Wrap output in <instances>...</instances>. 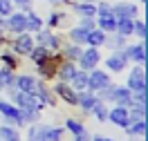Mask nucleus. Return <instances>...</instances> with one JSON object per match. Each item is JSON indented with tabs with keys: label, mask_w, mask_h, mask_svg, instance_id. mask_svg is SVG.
<instances>
[{
	"label": "nucleus",
	"mask_w": 148,
	"mask_h": 141,
	"mask_svg": "<svg viewBox=\"0 0 148 141\" xmlns=\"http://www.w3.org/2000/svg\"><path fill=\"white\" fill-rule=\"evenodd\" d=\"M9 96H11V103L16 105V108H29V110H43L45 105H43V101L38 99L34 92H18L16 87L9 92Z\"/></svg>",
	"instance_id": "1"
},
{
	"label": "nucleus",
	"mask_w": 148,
	"mask_h": 141,
	"mask_svg": "<svg viewBox=\"0 0 148 141\" xmlns=\"http://www.w3.org/2000/svg\"><path fill=\"white\" fill-rule=\"evenodd\" d=\"M0 114L5 116L7 125H14V128H25V123L20 119V108L11 103V101H0Z\"/></svg>",
	"instance_id": "2"
},
{
	"label": "nucleus",
	"mask_w": 148,
	"mask_h": 141,
	"mask_svg": "<svg viewBox=\"0 0 148 141\" xmlns=\"http://www.w3.org/2000/svg\"><path fill=\"white\" fill-rule=\"evenodd\" d=\"M34 47V34L29 31H23V34H16V38L11 40V52L14 54H20V56H27Z\"/></svg>",
	"instance_id": "3"
},
{
	"label": "nucleus",
	"mask_w": 148,
	"mask_h": 141,
	"mask_svg": "<svg viewBox=\"0 0 148 141\" xmlns=\"http://www.w3.org/2000/svg\"><path fill=\"white\" fill-rule=\"evenodd\" d=\"M101 63V52H99V47H88L81 52V56H79V67L83 69V72H90L94 67Z\"/></svg>",
	"instance_id": "4"
},
{
	"label": "nucleus",
	"mask_w": 148,
	"mask_h": 141,
	"mask_svg": "<svg viewBox=\"0 0 148 141\" xmlns=\"http://www.w3.org/2000/svg\"><path fill=\"white\" fill-rule=\"evenodd\" d=\"M110 83V74H106L103 69H90L88 72V85H85V90H90V92H99V90H103L106 85Z\"/></svg>",
	"instance_id": "5"
},
{
	"label": "nucleus",
	"mask_w": 148,
	"mask_h": 141,
	"mask_svg": "<svg viewBox=\"0 0 148 141\" xmlns=\"http://www.w3.org/2000/svg\"><path fill=\"white\" fill-rule=\"evenodd\" d=\"M34 40H38V45L47 47V49H52V52L61 47V36H58V34H54L52 29H45V27L36 31V38H34Z\"/></svg>",
	"instance_id": "6"
},
{
	"label": "nucleus",
	"mask_w": 148,
	"mask_h": 141,
	"mask_svg": "<svg viewBox=\"0 0 148 141\" xmlns=\"http://www.w3.org/2000/svg\"><path fill=\"white\" fill-rule=\"evenodd\" d=\"M112 16L117 20H123V18H128V20H135L139 16V9H137V5H132V2H119V5H112Z\"/></svg>",
	"instance_id": "7"
},
{
	"label": "nucleus",
	"mask_w": 148,
	"mask_h": 141,
	"mask_svg": "<svg viewBox=\"0 0 148 141\" xmlns=\"http://www.w3.org/2000/svg\"><path fill=\"white\" fill-rule=\"evenodd\" d=\"M126 87L132 90V92H137V90H146V69H144V65H137L128 74V85H126Z\"/></svg>",
	"instance_id": "8"
},
{
	"label": "nucleus",
	"mask_w": 148,
	"mask_h": 141,
	"mask_svg": "<svg viewBox=\"0 0 148 141\" xmlns=\"http://www.w3.org/2000/svg\"><path fill=\"white\" fill-rule=\"evenodd\" d=\"M106 67H108L110 72H123V69L128 67V56H126V52H123V49L112 52L110 56L106 58Z\"/></svg>",
	"instance_id": "9"
},
{
	"label": "nucleus",
	"mask_w": 148,
	"mask_h": 141,
	"mask_svg": "<svg viewBox=\"0 0 148 141\" xmlns=\"http://www.w3.org/2000/svg\"><path fill=\"white\" fill-rule=\"evenodd\" d=\"M5 29L11 34H23L25 31V14L23 11H11L5 18Z\"/></svg>",
	"instance_id": "10"
},
{
	"label": "nucleus",
	"mask_w": 148,
	"mask_h": 141,
	"mask_svg": "<svg viewBox=\"0 0 148 141\" xmlns=\"http://www.w3.org/2000/svg\"><path fill=\"white\" fill-rule=\"evenodd\" d=\"M108 119H110L117 128H128V123H130V119H128V108H123V105H114V108H110L108 110Z\"/></svg>",
	"instance_id": "11"
},
{
	"label": "nucleus",
	"mask_w": 148,
	"mask_h": 141,
	"mask_svg": "<svg viewBox=\"0 0 148 141\" xmlns=\"http://www.w3.org/2000/svg\"><path fill=\"white\" fill-rule=\"evenodd\" d=\"M123 52H126L128 61H135L137 65H144V63H146V40H139L135 45L126 47Z\"/></svg>",
	"instance_id": "12"
},
{
	"label": "nucleus",
	"mask_w": 148,
	"mask_h": 141,
	"mask_svg": "<svg viewBox=\"0 0 148 141\" xmlns=\"http://www.w3.org/2000/svg\"><path fill=\"white\" fill-rule=\"evenodd\" d=\"M112 103L128 108L132 103V90L123 87V85H114V90H112Z\"/></svg>",
	"instance_id": "13"
},
{
	"label": "nucleus",
	"mask_w": 148,
	"mask_h": 141,
	"mask_svg": "<svg viewBox=\"0 0 148 141\" xmlns=\"http://www.w3.org/2000/svg\"><path fill=\"white\" fill-rule=\"evenodd\" d=\"M97 103V94L90 92V90H81L76 92V105H81L83 114H90L92 112V105Z\"/></svg>",
	"instance_id": "14"
},
{
	"label": "nucleus",
	"mask_w": 148,
	"mask_h": 141,
	"mask_svg": "<svg viewBox=\"0 0 148 141\" xmlns=\"http://www.w3.org/2000/svg\"><path fill=\"white\" fill-rule=\"evenodd\" d=\"M72 9L81 16V18H97V2L94 0H81V2H74Z\"/></svg>",
	"instance_id": "15"
},
{
	"label": "nucleus",
	"mask_w": 148,
	"mask_h": 141,
	"mask_svg": "<svg viewBox=\"0 0 148 141\" xmlns=\"http://www.w3.org/2000/svg\"><path fill=\"white\" fill-rule=\"evenodd\" d=\"M32 92L36 94L40 101H43V105H52V108L56 105V96H54V92H52V90H49L45 83H38V81H36V85H34V90H32Z\"/></svg>",
	"instance_id": "16"
},
{
	"label": "nucleus",
	"mask_w": 148,
	"mask_h": 141,
	"mask_svg": "<svg viewBox=\"0 0 148 141\" xmlns=\"http://www.w3.org/2000/svg\"><path fill=\"white\" fill-rule=\"evenodd\" d=\"M54 92L63 99L65 103H70V105H76V90H74L70 83H56V87H54Z\"/></svg>",
	"instance_id": "17"
},
{
	"label": "nucleus",
	"mask_w": 148,
	"mask_h": 141,
	"mask_svg": "<svg viewBox=\"0 0 148 141\" xmlns=\"http://www.w3.org/2000/svg\"><path fill=\"white\" fill-rule=\"evenodd\" d=\"M45 27V20L38 16L36 11H27L25 14V31H29V34H36L38 29Z\"/></svg>",
	"instance_id": "18"
},
{
	"label": "nucleus",
	"mask_w": 148,
	"mask_h": 141,
	"mask_svg": "<svg viewBox=\"0 0 148 141\" xmlns=\"http://www.w3.org/2000/svg\"><path fill=\"white\" fill-rule=\"evenodd\" d=\"M76 74V65H74V61H61V65H58V69H56V76L63 81V83H70L72 81V76Z\"/></svg>",
	"instance_id": "19"
},
{
	"label": "nucleus",
	"mask_w": 148,
	"mask_h": 141,
	"mask_svg": "<svg viewBox=\"0 0 148 141\" xmlns=\"http://www.w3.org/2000/svg\"><path fill=\"white\" fill-rule=\"evenodd\" d=\"M97 27L101 29V31H106V34H112V31H117V18L110 14H99L97 16Z\"/></svg>",
	"instance_id": "20"
},
{
	"label": "nucleus",
	"mask_w": 148,
	"mask_h": 141,
	"mask_svg": "<svg viewBox=\"0 0 148 141\" xmlns=\"http://www.w3.org/2000/svg\"><path fill=\"white\" fill-rule=\"evenodd\" d=\"M27 56L34 61V65H40V63H45V61L52 58V49H47V47H43V45H34Z\"/></svg>",
	"instance_id": "21"
},
{
	"label": "nucleus",
	"mask_w": 148,
	"mask_h": 141,
	"mask_svg": "<svg viewBox=\"0 0 148 141\" xmlns=\"http://www.w3.org/2000/svg\"><path fill=\"white\" fill-rule=\"evenodd\" d=\"M103 45L108 47L110 52L123 49V47H126V36H121V34H117V31H112V34H106V40H103Z\"/></svg>",
	"instance_id": "22"
},
{
	"label": "nucleus",
	"mask_w": 148,
	"mask_h": 141,
	"mask_svg": "<svg viewBox=\"0 0 148 141\" xmlns=\"http://www.w3.org/2000/svg\"><path fill=\"white\" fill-rule=\"evenodd\" d=\"M45 123H29L27 128V141H47L45 139Z\"/></svg>",
	"instance_id": "23"
},
{
	"label": "nucleus",
	"mask_w": 148,
	"mask_h": 141,
	"mask_svg": "<svg viewBox=\"0 0 148 141\" xmlns=\"http://www.w3.org/2000/svg\"><path fill=\"white\" fill-rule=\"evenodd\" d=\"M14 85H16L14 69H9V67H0V90H14Z\"/></svg>",
	"instance_id": "24"
},
{
	"label": "nucleus",
	"mask_w": 148,
	"mask_h": 141,
	"mask_svg": "<svg viewBox=\"0 0 148 141\" xmlns=\"http://www.w3.org/2000/svg\"><path fill=\"white\" fill-rule=\"evenodd\" d=\"M34 85H36V78L32 74H23V76H16V90L18 92H32L34 90Z\"/></svg>",
	"instance_id": "25"
},
{
	"label": "nucleus",
	"mask_w": 148,
	"mask_h": 141,
	"mask_svg": "<svg viewBox=\"0 0 148 141\" xmlns=\"http://www.w3.org/2000/svg\"><path fill=\"white\" fill-rule=\"evenodd\" d=\"M103 40H106V31H101L99 27H94L88 31V47H103Z\"/></svg>",
	"instance_id": "26"
},
{
	"label": "nucleus",
	"mask_w": 148,
	"mask_h": 141,
	"mask_svg": "<svg viewBox=\"0 0 148 141\" xmlns=\"http://www.w3.org/2000/svg\"><path fill=\"white\" fill-rule=\"evenodd\" d=\"M123 130L128 132L130 137H141V139H144V134H146V119L128 123V128H123Z\"/></svg>",
	"instance_id": "27"
},
{
	"label": "nucleus",
	"mask_w": 148,
	"mask_h": 141,
	"mask_svg": "<svg viewBox=\"0 0 148 141\" xmlns=\"http://www.w3.org/2000/svg\"><path fill=\"white\" fill-rule=\"evenodd\" d=\"M70 40H72L74 45H81V47H83L85 43H88V31H85V29H81L79 25H76V27L70 29Z\"/></svg>",
	"instance_id": "28"
},
{
	"label": "nucleus",
	"mask_w": 148,
	"mask_h": 141,
	"mask_svg": "<svg viewBox=\"0 0 148 141\" xmlns=\"http://www.w3.org/2000/svg\"><path fill=\"white\" fill-rule=\"evenodd\" d=\"M70 85H72L74 90H76V92L85 90V85H88V72H83V69H76V74L72 76Z\"/></svg>",
	"instance_id": "29"
},
{
	"label": "nucleus",
	"mask_w": 148,
	"mask_h": 141,
	"mask_svg": "<svg viewBox=\"0 0 148 141\" xmlns=\"http://www.w3.org/2000/svg\"><path fill=\"white\" fill-rule=\"evenodd\" d=\"M108 110H110V108H108V103H103V101H99V99H97V103L92 105V112H90V114H94V119L103 123L106 119H108Z\"/></svg>",
	"instance_id": "30"
},
{
	"label": "nucleus",
	"mask_w": 148,
	"mask_h": 141,
	"mask_svg": "<svg viewBox=\"0 0 148 141\" xmlns=\"http://www.w3.org/2000/svg\"><path fill=\"white\" fill-rule=\"evenodd\" d=\"M11 139H20L18 134V128H14V125H0V141H11Z\"/></svg>",
	"instance_id": "31"
},
{
	"label": "nucleus",
	"mask_w": 148,
	"mask_h": 141,
	"mask_svg": "<svg viewBox=\"0 0 148 141\" xmlns=\"http://www.w3.org/2000/svg\"><path fill=\"white\" fill-rule=\"evenodd\" d=\"M20 119H23L25 125H29V123H36L40 119V112L38 110H29V108H20Z\"/></svg>",
	"instance_id": "32"
},
{
	"label": "nucleus",
	"mask_w": 148,
	"mask_h": 141,
	"mask_svg": "<svg viewBox=\"0 0 148 141\" xmlns=\"http://www.w3.org/2000/svg\"><path fill=\"white\" fill-rule=\"evenodd\" d=\"M63 20H65V14H63V11H52V14L47 16L45 25H47V29H54V27H58Z\"/></svg>",
	"instance_id": "33"
},
{
	"label": "nucleus",
	"mask_w": 148,
	"mask_h": 141,
	"mask_svg": "<svg viewBox=\"0 0 148 141\" xmlns=\"http://www.w3.org/2000/svg\"><path fill=\"white\" fill-rule=\"evenodd\" d=\"M65 128L72 132L74 137H76V134H83V132L88 130V128H85V125L79 121V119H67V121H65Z\"/></svg>",
	"instance_id": "34"
},
{
	"label": "nucleus",
	"mask_w": 148,
	"mask_h": 141,
	"mask_svg": "<svg viewBox=\"0 0 148 141\" xmlns=\"http://www.w3.org/2000/svg\"><path fill=\"white\" fill-rule=\"evenodd\" d=\"M117 34H121V36H132V20L123 18V20H117Z\"/></svg>",
	"instance_id": "35"
},
{
	"label": "nucleus",
	"mask_w": 148,
	"mask_h": 141,
	"mask_svg": "<svg viewBox=\"0 0 148 141\" xmlns=\"http://www.w3.org/2000/svg\"><path fill=\"white\" fill-rule=\"evenodd\" d=\"M45 139L47 141H61V139H63V128L47 125V128H45Z\"/></svg>",
	"instance_id": "36"
},
{
	"label": "nucleus",
	"mask_w": 148,
	"mask_h": 141,
	"mask_svg": "<svg viewBox=\"0 0 148 141\" xmlns=\"http://www.w3.org/2000/svg\"><path fill=\"white\" fill-rule=\"evenodd\" d=\"M81 52H83V47H81V45H74V43H70V45L65 47V58H67V61H79Z\"/></svg>",
	"instance_id": "37"
},
{
	"label": "nucleus",
	"mask_w": 148,
	"mask_h": 141,
	"mask_svg": "<svg viewBox=\"0 0 148 141\" xmlns=\"http://www.w3.org/2000/svg\"><path fill=\"white\" fill-rule=\"evenodd\" d=\"M132 34H135L137 38H141V40H146V22L139 20V18H135L132 20Z\"/></svg>",
	"instance_id": "38"
},
{
	"label": "nucleus",
	"mask_w": 148,
	"mask_h": 141,
	"mask_svg": "<svg viewBox=\"0 0 148 141\" xmlns=\"http://www.w3.org/2000/svg\"><path fill=\"white\" fill-rule=\"evenodd\" d=\"M0 61L9 67V69H16V67H18V58L14 56V52H2V54H0Z\"/></svg>",
	"instance_id": "39"
},
{
	"label": "nucleus",
	"mask_w": 148,
	"mask_h": 141,
	"mask_svg": "<svg viewBox=\"0 0 148 141\" xmlns=\"http://www.w3.org/2000/svg\"><path fill=\"white\" fill-rule=\"evenodd\" d=\"M14 11V2L11 0H0V18H7Z\"/></svg>",
	"instance_id": "40"
},
{
	"label": "nucleus",
	"mask_w": 148,
	"mask_h": 141,
	"mask_svg": "<svg viewBox=\"0 0 148 141\" xmlns=\"http://www.w3.org/2000/svg\"><path fill=\"white\" fill-rule=\"evenodd\" d=\"M79 27L85 29V31H90V29L97 27V18H85V16H83V18L79 20Z\"/></svg>",
	"instance_id": "41"
},
{
	"label": "nucleus",
	"mask_w": 148,
	"mask_h": 141,
	"mask_svg": "<svg viewBox=\"0 0 148 141\" xmlns=\"http://www.w3.org/2000/svg\"><path fill=\"white\" fill-rule=\"evenodd\" d=\"M11 2H14V7H20L23 14L32 11V0H11Z\"/></svg>",
	"instance_id": "42"
},
{
	"label": "nucleus",
	"mask_w": 148,
	"mask_h": 141,
	"mask_svg": "<svg viewBox=\"0 0 148 141\" xmlns=\"http://www.w3.org/2000/svg\"><path fill=\"white\" fill-rule=\"evenodd\" d=\"M132 103H144V105H146V90L132 92Z\"/></svg>",
	"instance_id": "43"
},
{
	"label": "nucleus",
	"mask_w": 148,
	"mask_h": 141,
	"mask_svg": "<svg viewBox=\"0 0 148 141\" xmlns=\"http://www.w3.org/2000/svg\"><path fill=\"white\" fill-rule=\"evenodd\" d=\"M110 9H112L110 2H97V16L99 14H110Z\"/></svg>",
	"instance_id": "44"
},
{
	"label": "nucleus",
	"mask_w": 148,
	"mask_h": 141,
	"mask_svg": "<svg viewBox=\"0 0 148 141\" xmlns=\"http://www.w3.org/2000/svg\"><path fill=\"white\" fill-rule=\"evenodd\" d=\"M74 141H92V134L85 130L83 134H76V137H74Z\"/></svg>",
	"instance_id": "45"
},
{
	"label": "nucleus",
	"mask_w": 148,
	"mask_h": 141,
	"mask_svg": "<svg viewBox=\"0 0 148 141\" xmlns=\"http://www.w3.org/2000/svg\"><path fill=\"white\" fill-rule=\"evenodd\" d=\"M92 141H106V137H101V134H94Z\"/></svg>",
	"instance_id": "46"
},
{
	"label": "nucleus",
	"mask_w": 148,
	"mask_h": 141,
	"mask_svg": "<svg viewBox=\"0 0 148 141\" xmlns=\"http://www.w3.org/2000/svg\"><path fill=\"white\" fill-rule=\"evenodd\" d=\"M49 2H63V5H70V0H49Z\"/></svg>",
	"instance_id": "47"
},
{
	"label": "nucleus",
	"mask_w": 148,
	"mask_h": 141,
	"mask_svg": "<svg viewBox=\"0 0 148 141\" xmlns=\"http://www.w3.org/2000/svg\"><path fill=\"white\" fill-rule=\"evenodd\" d=\"M106 141H114V139H106Z\"/></svg>",
	"instance_id": "48"
},
{
	"label": "nucleus",
	"mask_w": 148,
	"mask_h": 141,
	"mask_svg": "<svg viewBox=\"0 0 148 141\" xmlns=\"http://www.w3.org/2000/svg\"><path fill=\"white\" fill-rule=\"evenodd\" d=\"M11 141H20V139H11Z\"/></svg>",
	"instance_id": "49"
},
{
	"label": "nucleus",
	"mask_w": 148,
	"mask_h": 141,
	"mask_svg": "<svg viewBox=\"0 0 148 141\" xmlns=\"http://www.w3.org/2000/svg\"><path fill=\"white\" fill-rule=\"evenodd\" d=\"M144 2H146V0H141V5H144Z\"/></svg>",
	"instance_id": "50"
}]
</instances>
